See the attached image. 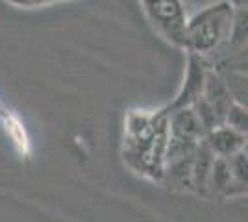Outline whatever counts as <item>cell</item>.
I'll list each match as a JSON object with an SVG mask.
<instances>
[{
  "label": "cell",
  "mask_w": 248,
  "mask_h": 222,
  "mask_svg": "<svg viewBox=\"0 0 248 222\" xmlns=\"http://www.w3.org/2000/svg\"><path fill=\"white\" fill-rule=\"evenodd\" d=\"M169 143V111L154 113L130 111L124 130V163L130 169L154 181L163 180L165 150Z\"/></svg>",
  "instance_id": "6da1fadb"
},
{
  "label": "cell",
  "mask_w": 248,
  "mask_h": 222,
  "mask_svg": "<svg viewBox=\"0 0 248 222\" xmlns=\"http://www.w3.org/2000/svg\"><path fill=\"white\" fill-rule=\"evenodd\" d=\"M235 17V6L232 0H220L206 10L198 11L193 19L186 22L184 32V48L202 56L220 50L228 44L232 26Z\"/></svg>",
  "instance_id": "7a4b0ae2"
},
{
  "label": "cell",
  "mask_w": 248,
  "mask_h": 222,
  "mask_svg": "<svg viewBox=\"0 0 248 222\" xmlns=\"http://www.w3.org/2000/svg\"><path fill=\"white\" fill-rule=\"evenodd\" d=\"M150 21L163 32L170 41L184 48L186 32V10L182 0H141Z\"/></svg>",
  "instance_id": "3957f363"
},
{
  "label": "cell",
  "mask_w": 248,
  "mask_h": 222,
  "mask_svg": "<svg viewBox=\"0 0 248 222\" xmlns=\"http://www.w3.org/2000/svg\"><path fill=\"white\" fill-rule=\"evenodd\" d=\"M207 71H209V63H207L206 56L193 52V50H187V65L184 84L180 87V91H178L174 100L165 107L167 111L191 106L195 100H198L202 96V93H204Z\"/></svg>",
  "instance_id": "277c9868"
},
{
  "label": "cell",
  "mask_w": 248,
  "mask_h": 222,
  "mask_svg": "<svg viewBox=\"0 0 248 222\" xmlns=\"http://www.w3.org/2000/svg\"><path fill=\"white\" fill-rule=\"evenodd\" d=\"M169 135L182 139V141L198 143L206 135V132H204V128L200 126L193 107L186 106L169 111Z\"/></svg>",
  "instance_id": "5b68a950"
},
{
  "label": "cell",
  "mask_w": 248,
  "mask_h": 222,
  "mask_svg": "<svg viewBox=\"0 0 248 222\" xmlns=\"http://www.w3.org/2000/svg\"><path fill=\"white\" fill-rule=\"evenodd\" d=\"M204 139L213 150V154L220 158H230L241 148L247 147V133H241L226 124H218L213 130H209Z\"/></svg>",
  "instance_id": "8992f818"
},
{
  "label": "cell",
  "mask_w": 248,
  "mask_h": 222,
  "mask_svg": "<svg viewBox=\"0 0 248 222\" xmlns=\"http://www.w3.org/2000/svg\"><path fill=\"white\" fill-rule=\"evenodd\" d=\"M202 96L206 98L207 104L213 107V111L217 113L218 120H220V124H222L228 106L233 102V96L230 95V91H228L226 84H224L222 76L218 74V71L211 69V67H209V71H207L206 85H204Z\"/></svg>",
  "instance_id": "52a82bcc"
},
{
  "label": "cell",
  "mask_w": 248,
  "mask_h": 222,
  "mask_svg": "<svg viewBox=\"0 0 248 222\" xmlns=\"http://www.w3.org/2000/svg\"><path fill=\"white\" fill-rule=\"evenodd\" d=\"M215 154L206 143V139L202 137L198 141L195 154H193V161H191V189H195L200 194H206V183L209 170L213 165Z\"/></svg>",
  "instance_id": "ba28073f"
},
{
  "label": "cell",
  "mask_w": 248,
  "mask_h": 222,
  "mask_svg": "<svg viewBox=\"0 0 248 222\" xmlns=\"http://www.w3.org/2000/svg\"><path fill=\"white\" fill-rule=\"evenodd\" d=\"M206 194H211V196H230V194H233V180H232V170H230L228 158L215 156L211 170H209V176H207Z\"/></svg>",
  "instance_id": "9c48e42d"
},
{
  "label": "cell",
  "mask_w": 248,
  "mask_h": 222,
  "mask_svg": "<svg viewBox=\"0 0 248 222\" xmlns=\"http://www.w3.org/2000/svg\"><path fill=\"white\" fill-rule=\"evenodd\" d=\"M230 170H232V180H233V194L235 192H247V176H248V158H247V147L241 148L233 156L228 158Z\"/></svg>",
  "instance_id": "30bf717a"
},
{
  "label": "cell",
  "mask_w": 248,
  "mask_h": 222,
  "mask_svg": "<svg viewBox=\"0 0 248 222\" xmlns=\"http://www.w3.org/2000/svg\"><path fill=\"white\" fill-rule=\"evenodd\" d=\"M226 126L237 130L241 133H247L248 132V113H247V104L233 100L226 109V115H224V122Z\"/></svg>",
  "instance_id": "8fae6325"
},
{
  "label": "cell",
  "mask_w": 248,
  "mask_h": 222,
  "mask_svg": "<svg viewBox=\"0 0 248 222\" xmlns=\"http://www.w3.org/2000/svg\"><path fill=\"white\" fill-rule=\"evenodd\" d=\"M191 107H193V111H195V115H197L198 122H200V126L204 128L206 133L209 132V130H213L215 126L220 124L217 113L213 111V107L207 104L204 96H200L198 100H195V102L191 104Z\"/></svg>",
  "instance_id": "7c38bea8"
},
{
  "label": "cell",
  "mask_w": 248,
  "mask_h": 222,
  "mask_svg": "<svg viewBox=\"0 0 248 222\" xmlns=\"http://www.w3.org/2000/svg\"><path fill=\"white\" fill-rule=\"evenodd\" d=\"M232 4L235 8H247V0H232Z\"/></svg>",
  "instance_id": "4fadbf2b"
}]
</instances>
